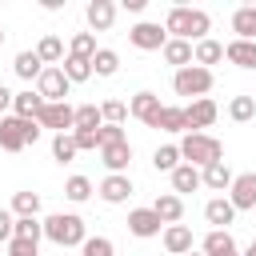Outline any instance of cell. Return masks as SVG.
<instances>
[{
	"mask_svg": "<svg viewBox=\"0 0 256 256\" xmlns=\"http://www.w3.org/2000/svg\"><path fill=\"white\" fill-rule=\"evenodd\" d=\"M208 28H212V16L204 12V8H184V4H176L168 16H164V32H172V40H208Z\"/></svg>",
	"mask_w": 256,
	"mask_h": 256,
	"instance_id": "cell-1",
	"label": "cell"
},
{
	"mask_svg": "<svg viewBox=\"0 0 256 256\" xmlns=\"http://www.w3.org/2000/svg\"><path fill=\"white\" fill-rule=\"evenodd\" d=\"M180 160L192 164V168H208V164L224 160V144L216 136H208V132H188L180 140Z\"/></svg>",
	"mask_w": 256,
	"mask_h": 256,
	"instance_id": "cell-2",
	"label": "cell"
},
{
	"mask_svg": "<svg viewBox=\"0 0 256 256\" xmlns=\"http://www.w3.org/2000/svg\"><path fill=\"white\" fill-rule=\"evenodd\" d=\"M44 236H48L52 244H60V248H80V244L88 240L84 220H80L76 212H52V216L44 220Z\"/></svg>",
	"mask_w": 256,
	"mask_h": 256,
	"instance_id": "cell-3",
	"label": "cell"
},
{
	"mask_svg": "<svg viewBox=\"0 0 256 256\" xmlns=\"http://www.w3.org/2000/svg\"><path fill=\"white\" fill-rule=\"evenodd\" d=\"M40 124L36 120H20V116H0V148L4 152H24L28 144L40 140Z\"/></svg>",
	"mask_w": 256,
	"mask_h": 256,
	"instance_id": "cell-4",
	"label": "cell"
},
{
	"mask_svg": "<svg viewBox=\"0 0 256 256\" xmlns=\"http://www.w3.org/2000/svg\"><path fill=\"white\" fill-rule=\"evenodd\" d=\"M172 88H176V96H204L208 88H212V68H200V64H188V68H180L176 76H172Z\"/></svg>",
	"mask_w": 256,
	"mask_h": 256,
	"instance_id": "cell-5",
	"label": "cell"
},
{
	"mask_svg": "<svg viewBox=\"0 0 256 256\" xmlns=\"http://www.w3.org/2000/svg\"><path fill=\"white\" fill-rule=\"evenodd\" d=\"M68 88H72V80L64 76V68H60V64H56V68H44V72H40V80H36V92L44 96V104H64Z\"/></svg>",
	"mask_w": 256,
	"mask_h": 256,
	"instance_id": "cell-6",
	"label": "cell"
},
{
	"mask_svg": "<svg viewBox=\"0 0 256 256\" xmlns=\"http://www.w3.org/2000/svg\"><path fill=\"white\" fill-rule=\"evenodd\" d=\"M128 40L140 48V52H164V44H168V32H164V24H152V20H140L136 28H128Z\"/></svg>",
	"mask_w": 256,
	"mask_h": 256,
	"instance_id": "cell-7",
	"label": "cell"
},
{
	"mask_svg": "<svg viewBox=\"0 0 256 256\" xmlns=\"http://www.w3.org/2000/svg\"><path fill=\"white\" fill-rule=\"evenodd\" d=\"M36 124L40 128H56V136L60 132H72L76 128V108L64 100V104H44L40 108V116H36Z\"/></svg>",
	"mask_w": 256,
	"mask_h": 256,
	"instance_id": "cell-8",
	"label": "cell"
},
{
	"mask_svg": "<svg viewBox=\"0 0 256 256\" xmlns=\"http://www.w3.org/2000/svg\"><path fill=\"white\" fill-rule=\"evenodd\" d=\"M228 200H232L236 212L256 208V172H240V176L232 180V188H228Z\"/></svg>",
	"mask_w": 256,
	"mask_h": 256,
	"instance_id": "cell-9",
	"label": "cell"
},
{
	"mask_svg": "<svg viewBox=\"0 0 256 256\" xmlns=\"http://www.w3.org/2000/svg\"><path fill=\"white\" fill-rule=\"evenodd\" d=\"M184 116H188V132H200V128H212V124H216L220 108H216V100L200 96V100H192V104L184 108Z\"/></svg>",
	"mask_w": 256,
	"mask_h": 256,
	"instance_id": "cell-10",
	"label": "cell"
},
{
	"mask_svg": "<svg viewBox=\"0 0 256 256\" xmlns=\"http://www.w3.org/2000/svg\"><path fill=\"white\" fill-rule=\"evenodd\" d=\"M160 96L156 92H136L132 96V104H128V112L140 120V124H148V128H156V120H160Z\"/></svg>",
	"mask_w": 256,
	"mask_h": 256,
	"instance_id": "cell-11",
	"label": "cell"
},
{
	"mask_svg": "<svg viewBox=\"0 0 256 256\" xmlns=\"http://www.w3.org/2000/svg\"><path fill=\"white\" fill-rule=\"evenodd\" d=\"M132 196V180L124 176V172H108L104 180H100V200L104 204H124Z\"/></svg>",
	"mask_w": 256,
	"mask_h": 256,
	"instance_id": "cell-12",
	"label": "cell"
},
{
	"mask_svg": "<svg viewBox=\"0 0 256 256\" xmlns=\"http://www.w3.org/2000/svg\"><path fill=\"white\" fill-rule=\"evenodd\" d=\"M160 216L152 212V208H132L128 212V232L132 236H140V240H148V236H160Z\"/></svg>",
	"mask_w": 256,
	"mask_h": 256,
	"instance_id": "cell-13",
	"label": "cell"
},
{
	"mask_svg": "<svg viewBox=\"0 0 256 256\" xmlns=\"http://www.w3.org/2000/svg\"><path fill=\"white\" fill-rule=\"evenodd\" d=\"M84 16H88V28H92V32H108L112 20H116V4H112V0H92V4L84 8Z\"/></svg>",
	"mask_w": 256,
	"mask_h": 256,
	"instance_id": "cell-14",
	"label": "cell"
},
{
	"mask_svg": "<svg viewBox=\"0 0 256 256\" xmlns=\"http://www.w3.org/2000/svg\"><path fill=\"white\" fill-rule=\"evenodd\" d=\"M152 212L160 216V224H164V228H172V224H180V216H184V200H180L176 192H164V196H156Z\"/></svg>",
	"mask_w": 256,
	"mask_h": 256,
	"instance_id": "cell-15",
	"label": "cell"
},
{
	"mask_svg": "<svg viewBox=\"0 0 256 256\" xmlns=\"http://www.w3.org/2000/svg\"><path fill=\"white\" fill-rule=\"evenodd\" d=\"M204 220H208L212 228H224V232H228V224L236 220V208H232V200H228V196H216V200H208V204H204Z\"/></svg>",
	"mask_w": 256,
	"mask_h": 256,
	"instance_id": "cell-16",
	"label": "cell"
},
{
	"mask_svg": "<svg viewBox=\"0 0 256 256\" xmlns=\"http://www.w3.org/2000/svg\"><path fill=\"white\" fill-rule=\"evenodd\" d=\"M164 248H168L172 256H188V252H192V228H188V224L164 228Z\"/></svg>",
	"mask_w": 256,
	"mask_h": 256,
	"instance_id": "cell-17",
	"label": "cell"
},
{
	"mask_svg": "<svg viewBox=\"0 0 256 256\" xmlns=\"http://www.w3.org/2000/svg\"><path fill=\"white\" fill-rule=\"evenodd\" d=\"M224 56L236 68H256V40H232V44H224Z\"/></svg>",
	"mask_w": 256,
	"mask_h": 256,
	"instance_id": "cell-18",
	"label": "cell"
},
{
	"mask_svg": "<svg viewBox=\"0 0 256 256\" xmlns=\"http://www.w3.org/2000/svg\"><path fill=\"white\" fill-rule=\"evenodd\" d=\"M232 32L236 40H256V4H244L232 12Z\"/></svg>",
	"mask_w": 256,
	"mask_h": 256,
	"instance_id": "cell-19",
	"label": "cell"
},
{
	"mask_svg": "<svg viewBox=\"0 0 256 256\" xmlns=\"http://www.w3.org/2000/svg\"><path fill=\"white\" fill-rule=\"evenodd\" d=\"M164 60L176 64V72H180V68L196 64V48H192L188 40H168V44H164Z\"/></svg>",
	"mask_w": 256,
	"mask_h": 256,
	"instance_id": "cell-20",
	"label": "cell"
},
{
	"mask_svg": "<svg viewBox=\"0 0 256 256\" xmlns=\"http://www.w3.org/2000/svg\"><path fill=\"white\" fill-rule=\"evenodd\" d=\"M100 156H104V168H108V172H124L128 160H132V144H128V140L108 144V148H100Z\"/></svg>",
	"mask_w": 256,
	"mask_h": 256,
	"instance_id": "cell-21",
	"label": "cell"
},
{
	"mask_svg": "<svg viewBox=\"0 0 256 256\" xmlns=\"http://www.w3.org/2000/svg\"><path fill=\"white\" fill-rule=\"evenodd\" d=\"M200 180H204V188H212V192H224V188H232V172H228V164L224 160H216V164H208L204 172H200Z\"/></svg>",
	"mask_w": 256,
	"mask_h": 256,
	"instance_id": "cell-22",
	"label": "cell"
},
{
	"mask_svg": "<svg viewBox=\"0 0 256 256\" xmlns=\"http://www.w3.org/2000/svg\"><path fill=\"white\" fill-rule=\"evenodd\" d=\"M12 108H16V116H20V120H36V116H40V108H44V96H40V92H32V88H28V92H16Z\"/></svg>",
	"mask_w": 256,
	"mask_h": 256,
	"instance_id": "cell-23",
	"label": "cell"
},
{
	"mask_svg": "<svg viewBox=\"0 0 256 256\" xmlns=\"http://www.w3.org/2000/svg\"><path fill=\"white\" fill-rule=\"evenodd\" d=\"M36 56L44 60V68H56V64H64V40H60V36H44V40L36 44Z\"/></svg>",
	"mask_w": 256,
	"mask_h": 256,
	"instance_id": "cell-24",
	"label": "cell"
},
{
	"mask_svg": "<svg viewBox=\"0 0 256 256\" xmlns=\"http://www.w3.org/2000/svg\"><path fill=\"white\" fill-rule=\"evenodd\" d=\"M12 72H16L20 80H28V84H32V80H40V72H44V60H40L36 52H20V56H16V64H12Z\"/></svg>",
	"mask_w": 256,
	"mask_h": 256,
	"instance_id": "cell-25",
	"label": "cell"
},
{
	"mask_svg": "<svg viewBox=\"0 0 256 256\" xmlns=\"http://www.w3.org/2000/svg\"><path fill=\"white\" fill-rule=\"evenodd\" d=\"M204 180H200V168H192V164H180L176 172H172V192H196Z\"/></svg>",
	"mask_w": 256,
	"mask_h": 256,
	"instance_id": "cell-26",
	"label": "cell"
},
{
	"mask_svg": "<svg viewBox=\"0 0 256 256\" xmlns=\"http://www.w3.org/2000/svg\"><path fill=\"white\" fill-rule=\"evenodd\" d=\"M228 252H236L232 236H228L224 228H212V232L204 236V256H228Z\"/></svg>",
	"mask_w": 256,
	"mask_h": 256,
	"instance_id": "cell-27",
	"label": "cell"
},
{
	"mask_svg": "<svg viewBox=\"0 0 256 256\" xmlns=\"http://www.w3.org/2000/svg\"><path fill=\"white\" fill-rule=\"evenodd\" d=\"M156 128H160V132H188V116H184V108H168V104H164Z\"/></svg>",
	"mask_w": 256,
	"mask_h": 256,
	"instance_id": "cell-28",
	"label": "cell"
},
{
	"mask_svg": "<svg viewBox=\"0 0 256 256\" xmlns=\"http://www.w3.org/2000/svg\"><path fill=\"white\" fill-rule=\"evenodd\" d=\"M152 164H156V172H176L180 168V144H164V148H156L152 152Z\"/></svg>",
	"mask_w": 256,
	"mask_h": 256,
	"instance_id": "cell-29",
	"label": "cell"
},
{
	"mask_svg": "<svg viewBox=\"0 0 256 256\" xmlns=\"http://www.w3.org/2000/svg\"><path fill=\"white\" fill-rule=\"evenodd\" d=\"M40 236H44V224H40L36 216H16L12 240H32V244H40Z\"/></svg>",
	"mask_w": 256,
	"mask_h": 256,
	"instance_id": "cell-30",
	"label": "cell"
},
{
	"mask_svg": "<svg viewBox=\"0 0 256 256\" xmlns=\"http://www.w3.org/2000/svg\"><path fill=\"white\" fill-rule=\"evenodd\" d=\"M100 48H96V36L92 32H76L72 44H68V56H80V60H92Z\"/></svg>",
	"mask_w": 256,
	"mask_h": 256,
	"instance_id": "cell-31",
	"label": "cell"
},
{
	"mask_svg": "<svg viewBox=\"0 0 256 256\" xmlns=\"http://www.w3.org/2000/svg\"><path fill=\"white\" fill-rule=\"evenodd\" d=\"M92 72H96V76H116V72H120V56H116L112 48H100V52L92 56Z\"/></svg>",
	"mask_w": 256,
	"mask_h": 256,
	"instance_id": "cell-32",
	"label": "cell"
},
{
	"mask_svg": "<svg viewBox=\"0 0 256 256\" xmlns=\"http://www.w3.org/2000/svg\"><path fill=\"white\" fill-rule=\"evenodd\" d=\"M64 76L72 80V84H84L88 76H92V60H80V56H64Z\"/></svg>",
	"mask_w": 256,
	"mask_h": 256,
	"instance_id": "cell-33",
	"label": "cell"
},
{
	"mask_svg": "<svg viewBox=\"0 0 256 256\" xmlns=\"http://www.w3.org/2000/svg\"><path fill=\"white\" fill-rule=\"evenodd\" d=\"M216 60H224V44H220V40H200V44H196V64L208 68V64H216Z\"/></svg>",
	"mask_w": 256,
	"mask_h": 256,
	"instance_id": "cell-34",
	"label": "cell"
},
{
	"mask_svg": "<svg viewBox=\"0 0 256 256\" xmlns=\"http://www.w3.org/2000/svg\"><path fill=\"white\" fill-rule=\"evenodd\" d=\"M76 140H72V132H60V136H52V156L60 160V164H68V160H76Z\"/></svg>",
	"mask_w": 256,
	"mask_h": 256,
	"instance_id": "cell-35",
	"label": "cell"
},
{
	"mask_svg": "<svg viewBox=\"0 0 256 256\" xmlns=\"http://www.w3.org/2000/svg\"><path fill=\"white\" fill-rule=\"evenodd\" d=\"M64 196H68L72 204H84V200L92 196V180H88V176H68V184H64Z\"/></svg>",
	"mask_w": 256,
	"mask_h": 256,
	"instance_id": "cell-36",
	"label": "cell"
},
{
	"mask_svg": "<svg viewBox=\"0 0 256 256\" xmlns=\"http://www.w3.org/2000/svg\"><path fill=\"white\" fill-rule=\"evenodd\" d=\"M228 116H232L236 124L252 120V116H256V100H252V96H232V104H228Z\"/></svg>",
	"mask_w": 256,
	"mask_h": 256,
	"instance_id": "cell-37",
	"label": "cell"
},
{
	"mask_svg": "<svg viewBox=\"0 0 256 256\" xmlns=\"http://www.w3.org/2000/svg\"><path fill=\"white\" fill-rule=\"evenodd\" d=\"M12 212L16 216H36L40 212V192H16L12 196Z\"/></svg>",
	"mask_w": 256,
	"mask_h": 256,
	"instance_id": "cell-38",
	"label": "cell"
},
{
	"mask_svg": "<svg viewBox=\"0 0 256 256\" xmlns=\"http://www.w3.org/2000/svg\"><path fill=\"white\" fill-rule=\"evenodd\" d=\"M100 124H104V116H100L96 104H80V108H76V128H92V132H100Z\"/></svg>",
	"mask_w": 256,
	"mask_h": 256,
	"instance_id": "cell-39",
	"label": "cell"
},
{
	"mask_svg": "<svg viewBox=\"0 0 256 256\" xmlns=\"http://www.w3.org/2000/svg\"><path fill=\"white\" fill-rule=\"evenodd\" d=\"M116 248H112V240L108 236H88L84 244H80V256H112Z\"/></svg>",
	"mask_w": 256,
	"mask_h": 256,
	"instance_id": "cell-40",
	"label": "cell"
},
{
	"mask_svg": "<svg viewBox=\"0 0 256 256\" xmlns=\"http://www.w3.org/2000/svg\"><path fill=\"white\" fill-rule=\"evenodd\" d=\"M100 116H104V124H120V120L128 116V104H124V100H104V104H100Z\"/></svg>",
	"mask_w": 256,
	"mask_h": 256,
	"instance_id": "cell-41",
	"label": "cell"
},
{
	"mask_svg": "<svg viewBox=\"0 0 256 256\" xmlns=\"http://www.w3.org/2000/svg\"><path fill=\"white\" fill-rule=\"evenodd\" d=\"M72 140H76L80 152H96V148H100V136H96L92 128H72Z\"/></svg>",
	"mask_w": 256,
	"mask_h": 256,
	"instance_id": "cell-42",
	"label": "cell"
},
{
	"mask_svg": "<svg viewBox=\"0 0 256 256\" xmlns=\"http://www.w3.org/2000/svg\"><path fill=\"white\" fill-rule=\"evenodd\" d=\"M96 136H100V148H108V144H120V140H124V128H120V124H100Z\"/></svg>",
	"mask_w": 256,
	"mask_h": 256,
	"instance_id": "cell-43",
	"label": "cell"
},
{
	"mask_svg": "<svg viewBox=\"0 0 256 256\" xmlns=\"http://www.w3.org/2000/svg\"><path fill=\"white\" fill-rule=\"evenodd\" d=\"M8 256H36L32 240H8Z\"/></svg>",
	"mask_w": 256,
	"mask_h": 256,
	"instance_id": "cell-44",
	"label": "cell"
},
{
	"mask_svg": "<svg viewBox=\"0 0 256 256\" xmlns=\"http://www.w3.org/2000/svg\"><path fill=\"white\" fill-rule=\"evenodd\" d=\"M12 228H16V216L8 208H0V240H12Z\"/></svg>",
	"mask_w": 256,
	"mask_h": 256,
	"instance_id": "cell-45",
	"label": "cell"
},
{
	"mask_svg": "<svg viewBox=\"0 0 256 256\" xmlns=\"http://www.w3.org/2000/svg\"><path fill=\"white\" fill-rule=\"evenodd\" d=\"M12 100H16V92H8V88H4V84H0V112H4V108H8V104H12Z\"/></svg>",
	"mask_w": 256,
	"mask_h": 256,
	"instance_id": "cell-46",
	"label": "cell"
},
{
	"mask_svg": "<svg viewBox=\"0 0 256 256\" xmlns=\"http://www.w3.org/2000/svg\"><path fill=\"white\" fill-rule=\"evenodd\" d=\"M144 4H148V0H124V8H128V12H144Z\"/></svg>",
	"mask_w": 256,
	"mask_h": 256,
	"instance_id": "cell-47",
	"label": "cell"
},
{
	"mask_svg": "<svg viewBox=\"0 0 256 256\" xmlns=\"http://www.w3.org/2000/svg\"><path fill=\"white\" fill-rule=\"evenodd\" d=\"M248 252H252V256H256V240H252V248H248Z\"/></svg>",
	"mask_w": 256,
	"mask_h": 256,
	"instance_id": "cell-48",
	"label": "cell"
},
{
	"mask_svg": "<svg viewBox=\"0 0 256 256\" xmlns=\"http://www.w3.org/2000/svg\"><path fill=\"white\" fill-rule=\"evenodd\" d=\"M188 256H204V252H188Z\"/></svg>",
	"mask_w": 256,
	"mask_h": 256,
	"instance_id": "cell-49",
	"label": "cell"
},
{
	"mask_svg": "<svg viewBox=\"0 0 256 256\" xmlns=\"http://www.w3.org/2000/svg\"><path fill=\"white\" fill-rule=\"evenodd\" d=\"M0 44H4V28H0Z\"/></svg>",
	"mask_w": 256,
	"mask_h": 256,
	"instance_id": "cell-50",
	"label": "cell"
},
{
	"mask_svg": "<svg viewBox=\"0 0 256 256\" xmlns=\"http://www.w3.org/2000/svg\"><path fill=\"white\" fill-rule=\"evenodd\" d=\"M244 256H252V252H244Z\"/></svg>",
	"mask_w": 256,
	"mask_h": 256,
	"instance_id": "cell-51",
	"label": "cell"
}]
</instances>
